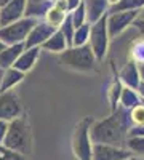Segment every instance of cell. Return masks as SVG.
<instances>
[{
	"mask_svg": "<svg viewBox=\"0 0 144 160\" xmlns=\"http://www.w3.org/2000/svg\"><path fill=\"white\" fill-rule=\"evenodd\" d=\"M128 133H130V127L115 112H112V115L98 120V122L91 125L90 136L93 144L125 148L128 141Z\"/></svg>",
	"mask_w": 144,
	"mask_h": 160,
	"instance_id": "cell-1",
	"label": "cell"
},
{
	"mask_svg": "<svg viewBox=\"0 0 144 160\" xmlns=\"http://www.w3.org/2000/svg\"><path fill=\"white\" fill-rule=\"evenodd\" d=\"M3 148L27 157L32 151V133L26 115H21L8 123V133L3 141Z\"/></svg>",
	"mask_w": 144,
	"mask_h": 160,
	"instance_id": "cell-2",
	"label": "cell"
},
{
	"mask_svg": "<svg viewBox=\"0 0 144 160\" xmlns=\"http://www.w3.org/2000/svg\"><path fill=\"white\" fill-rule=\"evenodd\" d=\"M59 61L69 69L80 71V72H88L96 68V56L90 45L83 47H72L62 51L59 55Z\"/></svg>",
	"mask_w": 144,
	"mask_h": 160,
	"instance_id": "cell-3",
	"label": "cell"
},
{
	"mask_svg": "<svg viewBox=\"0 0 144 160\" xmlns=\"http://www.w3.org/2000/svg\"><path fill=\"white\" fill-rule=\"evenodd\" d=\"M93 118L85 117L75 125L72 136V151L77 160H93V141L90 136V130L93 125Z\"/></svg>",
	"mask_w": 144,
	"mask_h": 160,
	"instance_id": "cell-4",
	"label": "cell"
},
{
	"mask_svg": "<svg viewBox=\"0 0 144 160\" xmlns=\"http://www.w3.org/2000/svg\"><path fill=\"white\" fill-rule=\"evenodd\" d=\"M37 22H38V19H35V18H22L10 26L0 28V40L3 43H7L8 47L24 43L27 40L29 34L32 32V29L37 26Z\"/></svg>",
	"mask_w": 144,
	"mask_h": 160,
	"instance_id": "cell-5",
	"label": "cell"
},
{
	"mask_svg": "<svg viewBox=\"0 0 144 160\" xmlns=\"http://www.w3.org/2000/svg\"><path fill=\"white\" fill-rule=\"evenodd\" d=\"M107 15H104L99 21H96L91 26V32H90V47L93 50L95 56L98 61H102L104 56L107 53L109 47V28H107Z\"/></svg>",
	"mask_w": 144,
	"mask_h": 160,
	"instance_id": "cell-6",
	"label": "cell"
},
{
	"mask_svg": "<svg viewBox=\"0 0 144 160\" xmlns=\"http://www.w3.org/2000/svg\"><path fill=\"white\" fill-rule=\"evenodd\" d=\"M141 10H132V11H120V13H111L107 18V28H109V37H117L122 34L130 24H135V21L139 18Z\"/></svg>",
	"mask_w": 144,
	"mask_h": 160,
	"instance_id": "cell-7",
	"label": "cell"
},
{
	"mask_svg": "<svg viewBox=\"0 0 144 160\" xmlns=\"http://www.w3.org/2000/svg\"><path fill=\"white\" fill-rule=\"evenodd\" d=\"M21 117V104L15 91H5L0 93V120L11 122Z\"/></svg>",
	"mask_w": 144,
	"mask_h": 160,
	"instance_id": "cell-8",
	"label": "cell"
},
{
	"mask_svg": "<svg viewBox=\"0 0 144 160\" xmlns=\"http://www.w3.org/2000/svg\"><path fill=\"white\" fill-rule=\"evenodd\" d=\"M26 7H27V0H11L7 7L0 10V28L26 18Z\"/></svg>",
	"mask_w": 144,
	"mask_h": 160,
	"instance_id": "cell-9",
	"label": "cell"
},
{
	"mask_svg": "<svg viewBox=\"0 0 144 160\" xmlns=\"http://www.w3.org/2000/svg\"><path fill=\"white\" fill-rule=\"evenodd\" d=\"M58 29L53 28V26H50L47 21H38L37 26L32 29V32L29 34L27 40L24 42V47L26 50H29V48H35V47H42L47 40L53 35Z\"/></svg>",
	"mask_w": 144,
	"mask_h": 160,
	"instance_id": "cell-10",
	"label": "cell"
},
{
	"mask_svg": "<svg viewBox=\"0 0 144 160\" xmlns=\"http://www.w3.org/2000/svg\"><path fill=\"white\" fill-rule=\"evenodd\" d=\"M132 157V151L125 148H115V146L106 144L93 146V160H127Z\"/></svg>",
	"mask_w": 144,
	"mask_h": 160,
	"instance_id": "cell-11",
	"label": "cell"
},
{
	"mask_svg": "<svg viewBox=\"0 0 144 160\" xmlns=\"http://www.w3.org/2000/svg\"><path fill=\"white\" fill-rule=\"evenodd\" d=\"M67 16L69 15H67V3H66V0H59V2H56L53 7H51V10L47 13L45 21L50 26L59 29L61 26L64 24V21H66Z\"/></svg>",
	"mask_w": 144,
	"mask_h": 160,
	"instance_id": "cell-12",
	"label": "cell"
},
{
	"mask_svg": "<svg viewBox=\"0 0 144 160\" xmlns=\"http://www.w3.org/2000/svg\"><path fill=\"white\" fill-rule=\"evenodd\" d=\"M26 47L24 43H19V45H10L7 47L5 51L0 53V69H11L15 68L16 61L19 59V56L24 53Z\"/></svg>",
	"mask_w": 144,
	"mask_h": 160,
	"instance_id": "cell-13",
	"label": "cell"
},
{
	"mask_svg": "<svg viewBox=\"0 0 144 160\" xmlns=\"http://www.w3.org/2000/svg\"><path fill=\"white\" fill-rule=\"evenodd\" d=\"M120 80L128 87V88H133L138 90L139 83H141V74H139V66H136L135 61H130L125 68L120 71Z\"/></svg>",
	"mask_w": 144,
	"mask_h": 160,
	"instance_id": "cell-14",
	"label": "cell"
},
{
	"mask_svg": "<svg viewBox=\"0 0 144 160\" xmlns=\"http://www.w3.org/2000/svg\"><path fill=\"white\" fill-rule=\"evenodd\" d=\"M55 3L51 0H27L26 7V18H35L38 19L40 16H47V13L51 10Z\"/></svg>",
	"mask_w": 144,
	"mask_h": 160,
	"instance_id": "cell-15",
	"label": "cell"
},
{
	"mask_svg": "<svg viewBox=\"0 0 144 160\" xmlns=\"http://www.w3.org/2000/svg\"><path fill=\"white\" fill-rule=\"evenodd\" d=\"M87 18L90 22L99 21L104 15H106V8L109 5V0H87Z\"/></svg>",
	"mask_w": 144,
	"mask_h": 160,
	"instance_id": "cell-16",
	"label": "cell"
},
{
	"mask_svg": "<svg viewBox=\"0 0 144 160\" xmlns=\"http://www.w3.org/2000/svg\"><path fill=\"white\" fill-rule=\"evenodd\" d=\"M38 53H40V47H35V48H29V50H24V53L19 56V59L15 64V69L21 71V72H29L34 64L38 58Z\"/></svg>",
	"mask_w": 144,
	"mask_h": 160,
	"instance_id": "cell-17",
	"label": "cell"
},
{
	"mask_svg": "<svg viewBox=\"0 0 144 160\" xmlns=\"http://www.w3.org/2000/svg\"><path fill=\"white\" fill-rule=\"evenodd\" d=\"M40 48L48 50V51H51V53H59V55H61L62 51H66V50L69 48V45H67V40H66V37H64V34L58 29Z\"/></svg>",
	"mask_w": 144,
	"mask_h": 160,
	"instance_id": "cell-18",
	"label": "cell"
},
{
	"mask_svg": "<svg viewBox=\"0 0 144 160\" xmlns=\"http://www.w3.org/2000/svg\"><path fill=\"white\" fill-rule=\"evenodd\" d=\"M22 78H24V72H21L15 68L7 69L2 77V82H0V93L10 91L13 87H16L19 82H22Z\"/></svg>",
	"mask_w": 144,
	"mask_h": 160,
	"instance_id": "cell-19",
	"label": "cell"
},
{
	"mask_svg": "<svg viewBox=\"0 0 144 160\" xmlns=\"http://www.w3.org/2000/svg\"><path fill=\"white\" fill-rule=\"evenodd\" d=\"M139 98H141V96H139V93H138L136 90L125 87L123 91H122V96H120V106H123V108H127V109L132 111L133 108H136V106L141 104V102H139Z\"/></svg>",
	"mask_w": 144,
	"mask_h": 160,
	"instance_id": "cell-20",
	"label": "cell"
},
{
	"mask_svg": "<svg viewBox=\"0 0 144 160\" xmlns=\"http://www.w3.org/2000/svg\"><path fill=\"white\" fill-rule=\"evenodd\" d=\"M122 91H123V87H122V80L120 78H117L112 82L111 88H109V101H111V108H112V112L117 111V108H119V104L120 102V96H122Z\"/></svg>",
	"mask_w": 144,
	"mask_h": 160,
	"instance_id": "cell-21",
	"label": "cell"
},
{
	"mask_svg": "<svg viewBox=\"0 0 144 160\" xmlns=\"http://www.w3.org/2000/svg\"><path fill=\"white\" fill-rule=\"evenodd\" d=\"M144 8V0H120L117 5L112 7L111 13H120V11H132Z\"/></svg>",
	"mask_w": 144,
	"mask_h": 160,
	"instance_id": "cell-22",
	"label": "cell"
},
{
	"mask_svg": "<svg viewBox=\"0 0 144 160\" xmlns=\"http://www.w3.org/2000/svg\"><path fill=\"white\" fill-rule=\"evenodd\" d=\"M90 32H91V26L87 22L83 24L82 28L75 29V34H74V43L72 47H83V45H88L87 42L90 40Z\"/></svg>",
	"mask_w": 144,
	"mask_h": 160,
	"instance_id": "cell-23",
	"label": "cell"
},
{
	"mask_svg": "<svg viewBox=\"0 0 144 160\" xmlns=\"http://www.w3.org/2000/svg\"><path fill=\"white\" fill-rule=\"evenodd\" d=\"M71 16H72V22H74L75 29H78V28H82L83 24H87L88 18H87V5H85V2L78 7L75 11H72Z\"/></svg>",
	"mask_w": 144,
	"mask_h": 160,
	"instance_id": "cell-24",
	"label": "cell"
},
{
	"mask_svg": "<svg viewBox=\"0 0 144 160\" xmlns=\"http://www.w3.org/2000/svg\"><path fill=\"white\" fill-rule=\"evenodd\" d=\"M59 31L64 34V37H66L69 48H72V43H74V34H75V28H74V22H72V16H71V15L66 18V21H64V24H62L61 28H59Z\"/></svg>",
	"mask_w": 144,
	"mask_h": 160,
	"instance_id": "cell-25",
	"label": "cell"
},
{
	"mask_svg": "<svg viewBox=\"0 0 144 160\" xmlns=\"http://www.w3.org/2000/svg\"><path fill=\"white\" fill-rule=\"evenodd\" d=\"M127 148L132 151V152H135V154L144 157V136H133V138H128Z\"/></svg>",
	"mask_w": 144,
	"mask_h": 160,
	"instance_id": "cell-26",
	"label": "cell"
},
{
	"mask_svg": "<svg viewBox=\"0 0 144 160\" xmlns=\"http://www.w3.org/2000/svg\"><path fill=\"white\" fill-rule=\"evenodd\" d=\"M130 112H132L133 127H142L144 125V104L136 106V108H133Z\"/></svg>",
	"mask_w": 144,
	"mask_h": 160,
	"instance_id": "cell-27",
	"label": "cell"
},
{
	"mask_svg": "<svg viewBox=\"0 0 144 160\" xmlns=\"http://www.w3.org/2000/svg\"><path fill=\"white\" fill-rule=\"evenodd\" d=\"M7 133H8V122L0 120V144H3V141L7 138Z\"/></svg>",
	"mask_w": 144,
	"mask_h": 160,
	"instance_id": "cell-28",
	"label": "cell"
},
{
	"mask_svg": "<svg viewBox=\"0 0 144 160\" xmlns=\"http://www.w3.org/2000/svg\"><path fill=\"white\" fill-rule=\"evenodd\" d=\"M66 3H67V11H75L83 3V0H66Z\"/></svg>",
	"mask_w": 144,
	"mask_h": 160,
	"instance_id": "cell-29",
	"label": "cell"
},
{
	"mask_svg": "<svg viewBox=\"0 0 144 160\" xmlns=\"http://www.w3.org/2000/svg\"><path fill=\"white\" fill-rule=\"evenodd\" d=\"M133 136H144V125L142 127H133L128 133V138H133Z\"/></svg>",
	"mask_w": 144,
	"mask_h": 160,
	"instance_id": "cell-30",
	"label": "cell"
},
{
	"mask_svg": "<svg viewBox=\"0 0 144 160\" xmlns=\"http://www.w3.org/2000/svg\"><path fill=\"white\" fill-rule=\"evenodd\" d=\"M135 26H136L141 32H144V19H136V21H135Z\"/></svg>",
	"mask_w": 144,
	"mask_h": 160,
	"instance_id": "cell-31",
	"label": "cell"
},
{
	"mask_svg": "<svg viewBox=\"0 0 144 160\" xmlns=\"http://www.w3.org/2000/svg\"><path fill=\"white\" fill-rule=\"evenodd\" d=\"M138 93H139V96L144 99V82L141 80V83H139V87H138Z\"/></svg>",
	"mask_w": 144,
	"mask_h": 160,
	"instance_id": "cell-32",
	"label": "cell"
},
{
	"mask_svg": "<svg viewBox=\"0 0 144 160\" xmlns=\"http://www.w3.org/2000/svg\"><path fill=\"white\" fill-rule=\"evenodd\" d=\"M10 2H11V0H0V10H2L3 7H7Z\"/></svg>",
	"mask_w": 144,
	"mask_h": 160,
	"instance_id": "cell-33",
	"label": "cell"
},
{
	"mask_svg": "<svg viewBox=\"0 0 144 160\" xmlns=\"http://www.w3.org/2000/svg\"><path fill=\"white\" fill-rule=\"evenodd\" d=\"M139 74H141V78L144 82V64H139Z\"/></svg>",
	"mask_w": 144,
	"mask_h": 160,
	"instance_id": "cell-34",
	"label": "cell"
},
{
	"mask_svg": "<svg viewBox=\"0 0 144 160\" xmlns=\"http://www.w3.org/2000/svg\"><path fill=\"white\" fill-rule=\"evenodd\" d=\"M7 47H8V45H7V43H3L2 40H0V53H2V51H5V50H7Z\"/></svg>",
	"mask_w": 144,
	"mask_h": 160,
	"instance_id": "cell-35",
	"label": "cell"
},
{
	"mask_svg": "<svg viewBox=\"0 0 144 160\" xmlns=\"http://www.w3.org/2000/svg\"><path fill=\"white\" fill-rule=\"evenodd\" d=\"M119 2H120V0H109V3H111L112 7H114V5H117V3H119Z\"/></svg>",
	"mask_w": 144,
	"mask_h": 160,
	"instance_id": "cell-36",
	"label": "cell"
},
{
	"mask_svg": "<svg viewBox=\"0 0 144 160\" xmlns=\"http://www.w3.org/2000/svg\"><path fill=\"white\" fill-rule=\"evenodd\" d=\"M139 19H144V8L141 10V15H139Z\"/></svg>",
	"mask_w": 144,
	"mask_h": 160,
	"instance_id": "cell-37",
	"label": "cell"
},
{
	"mask_svg": "<svg viewBox=\"0 0 144 160\" xmlns=\"http://www.w3.org/2000/svg\"><path fill=\"white\" fill-rule=\"evenodd\" d=\"M127 160H138L136 157H132V158H127Z\"/></svg>",
	"mask_w": 144,
	"mask_h": 160,
	"instance_id": "cell-38",
	"label": "cell"
},
{
	"mask_svg": "<svg viewBox=\"0 0 144 160\" xmlns=\"http://www.w3.org/2000/svg\"><path fill=\"white\" fill-rule=\"evenodd\" d=\"M51 2H53V3H56V2H59V0H51Z\"/></svg>",
	"mask_w": 144,
	"mask_h": 160,
	"instance_id": "cell-39",
	"label": "cell"
},
{
	"mask_svg": "<svg viewBox=\"0 0 144 160\" xmlns=\"http://www.w3.org/2000/svg\"><path fill=\"white\" fill-rule=\"evenodd\" d=\"M138 160H141V158H138Z\"/></svg>",
	"mask_w": 144,
	"mask_h": 160,
	"instance_id": "cell-40",
	"label": "cell"
},
{
	"mask_svg": "<svg viewBox=\"0 0 144 160\" xmlns=\"http://www.w3.org/2000/svg\"><path fill=\"white\" fill-rule=\"evenodd\" d=\"M75 160H77V158H75Z\"/></svg>",
	"mask_w": 144,
	"mask_h": 160,
	"instance_id": "cell-41",
	"label": "cell"
}]
</instances>
